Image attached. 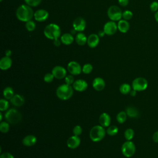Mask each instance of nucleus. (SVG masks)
Instances as JSON below:
<instances>
[{"mask_svg": "<svg viewBox=\"0 0 158 158\" xmlns=\"http://www.w3.org/2000/svg\"><path fill=\"white\" fill-rule=\"evenodd\" d=\"M17 18L22 22H27L34 17V12L31 6L27 4L20 6L16 10Z\"/></svg>", "mask_w": 158, "mask_h": 158, "instance_id": "nucleus-1", "label": "nucleus"}, {"mask_svg": "<svg viewBox=\"0 0 158 158\" xmlns=\"http://www.w3.org/2000/svg\"><path fill=\"white\" fill-rule=\"evenodd\" d=\"M73 93V88L67 84L60 85L56 89V95L61 100H67L70 98Z\"/></svg>", "mask_w": 158, "mask_h": 158, "instance_id": "nucleus-2", "label": "nucleus"}, {"mask_svg": "<svg viewBox=\"0 0 158 158\" xmlns=\"http://www.w3.org/2000/svg\"><path fill=\"white\" fill-rule=\"evenodd\" d=\"M44 36L50 40L59 38L60 35V27L56 23H50L48 25L44 30Z\"/></svg>", "mask_w": 158, "mask_h": 158, "instance_id": "nucleus-3", "label": "nucleus"}, {"mask_svg": "<svg viewBox=\"0 0 158 158\" xmlns=\"http://www.w3.org/2000/svg\"><path fill=\"white\" fill-rule=\"evenodd\" d=\"M106 131L101 125H96L93 127L89 131V137L94 142L101 141L105 136Z\"/></svg>", "mask_w": 158, "mask_h": 158, "instance_id": "nucleus-4", "label": "nucleus"}, {"mask_svg": "<svg viewBox=\"0 0 158 158\" xmlns=\"http://www.w3.org/2000/svg\"><path fill=\"white\" fill-rule=\"evenodd\" d=\"M5 118L8 123L16 124L22 120L21 114L15 109H10L5 114Z\"/></svg>", "mask_w": 158, "mask_h": 158, "instance_id": "nucleus-5", "label": "nucleus"}, {"mask_svg": "<svg viewBox=\"0 0 158 158\" xmlns=\"http://www.w3.org/2000/svg\"><path fill=\"white\" fill-rule=\"evenodd\" d=\"M121 151L124 156L126 157H131L134 155L136 151V147L132 141H127L122 144Z\"/></svg>", "mask_w": 158, "mask_h": 158, "instance_id": "nucleus-6", "label": "nucleus"}, {"mask_svg": "<svg viewBox=\"0 0 158 158\" xmlns=\"http://www.w3.org/2000/svg\"><path fill=\"white\" fill-rule=\"evenodd\" d=\"M122 13L120 9L117 6H111L107 10V15L112 21H119L122 17Z\"/></svg>", "mask_w": 158, "mask_h": 158, "instance_id": "nucleus-7", "label": "nucleus"}, {"mask_svg": "<svg viewBox=\"0 0 158 158\" xmlns=\"http://www.w3.org/2000/svg\"><path fill=\"white\" fill-rule=\"evenodd\" d=\"M148 85V81L143 77H138L132 82V88L136 91H141L145 90Z\"/></svg>", "mask_w": 158, "mask_h": 158, "instance_id": "nucleus-8", "label": "nucleus"}, {"mask_svg": "<svg viewBox=\"0 0 158 158\" xmlns=\"http://www.w3.org/2000/svg\"><path fill=\"white\" fill-rule=\"evenodd\" d=\"M67 70L70 73L73 75H77L82 72V68L79 63L76 61H71L67 65Z\"/></svg>", "mask_w": 158, "mask_h": 158, "instance_id": "nucleus-9", "label": "nucleus"}, {"mask_svg": "<svg viewBox=\"0 0 158 158\" xmlns=\"http://www.w3.org/2000/svg\"><path fill=\"white\" fill-rule=\"evenodd\" d=\"M117 29V25L114 21L111 20L105 23L103 30L106 35H112L116 32Z\"/></svg>", "mask_w": 158, "mask_h": 158, "instance_id": "nucleus-10", "label": "nucleus"}, {"mask_svg": "<svg viewBox=\"0 0 158 158\" xmlns=\"http://www.w3.org/2000/svg\"><path fill=\"white\" fill-rule=\"evenodd\" d=\"M52 73L57 79H62L66 77V70L62 66H55L52 70Z\"/></svg>", "mask_w": 158, "mask_h": 158, "instance_id": "nucleus-11", "label": "nucleus"}, {"mask_svg": "<svg viewBox=\"0 0 158 158\" xmlns=\"http://www.w3.org/2000/svg\"><path fill=\"white\" fill-rule=\"evenodd\" d=\"M73 27L77 31H82L85 29L86 22L82 17L76 18L73 22Z\"/></svg>", "mask_w": 158, "mask_h": 158, "instance_id": "nucleus-12", "label": "nucleus"}, {"mask_svg": "<svg viewBox=\"0 0 158 158\" xmlns=\"http://www.w3.org/2000/svg\"><path fill=\"white\" fill-rule=\"evenodd\" d=\"M72 87L75 90L80 92H82L85 91L87 89L88 83L85 80L82 79H79L74 81V83H73Z\"/></svg>", "mask_w": 158, "mask_h": 158, "instance_id": "nucleus-13", "label": "nucleus"}, {"mask_svg": "<svg viewBox=\"0 0 158 158\" xmlns=\"http://www.w3.org/2000/svg\"><path fill=\"white\" fill-rule=\"evenodd\" d=\"M49 17V13L46 10L39 9L34 13V18L36 21L43 22L47 20Z\"/></svg>", "mask_w": 158, "mask_h": 158, "instance_id": "nucleus-14", "label": "nucleus"}, {"mask_svg": "<svg viewBox=\"0 0 158 158\" xmlns=\"http://www.w3.org/2000/svg\"><path fill=\"white\" fill-rule=\"evenodd\" d=\"M80 144V138L78 136L73 135L70 136L67 141V145L70 149H75Z\"/></svg>", "mask_w": 158, "mask_h": 158, "instance_id": "nucleus-15", "label": "nucleus"}, {"mask_svg": "<svg viewBox=\"0 0 158 158\" xmlns=\"http://www.w3.org/2000/svg\"><path fill=\"white\" fill-rule=\"evenodd\" d=\"M105 81L104 79H102L101 77H96L95 78L92 83V86L94 88V89L96 91H101L104 89L105 88Z\"/></svg>", "mask_w": 158, "mask_h": 158, "instance_id": "nucleus-16", "label": "nucleus"}, {"mask_svg": "<svg viewBox=\"0 0 158 158\" xmlns=\"http://www.w3.org/2000/svg\"><path fill=\"white\" fill-rule=\"evenodd\" d=\"M99 43V36L97 34H91L87 38V44L91 48H95Z\"/></svg>", "mask_w": 158, "mask_h": 158, "instance_id": "nucleus-17", "label": "nucleus"}, {"mask_svg": "<svg viewBox=\"0 0 158 158\" xmlns=\"http://www.w3.org/2000/svg\"><path fill=\"white\" fill-rule=\"evenodd\" d=\"M37 141V138L35 135H28L25 136L22 139V144L25 146H33Z\"/></svg>", "mask_w": 158, "mask_h": 158, "instance_id": "nucleus-18", "label": "nucleus"}, {"mask_svg": "<svg viewBox=\"0 0 158 158\" xmlns=\"http://www.w3.org/2000/svg\"><path fill=\"white\" fill-rule=\"evenodd\" d=\"M99 122L101 126L103 127H107L110 123V117L106 113L104 112L101 114L99 118Z\"/></svg>", "mask_w": 158, "mask_h": 158, "instance_id": "nucleus-19", "label": "nucleus"}, {"mask_svg": "<svg viewBox=\"0 0 158 158\" xmlns=\"http://www.w3.org/2000/svg\"><path fill=\"white\" fill-rule=\"evenodd\" d=\"M12 64V59L10 57L4 56L0 60V69L3 70L9 69Z\"/></svg>", "mask_w": 158, "mask_h": 158, "instance_id": "nucleus-20", "label": "nucleus"}, {"mask_svg": "<svg viewBox=\"0 0 158 158\" xmlns=\"http://www.w3.org/2000/svg\"><path fill=\"white\" fill-rule=\"evenodd\" d=\"M10 102L14 106L19 107V106H22L25 103V99L22 95L19 94H15L10 99Z\"/></svg>", "mask_w": 158, "mask_h": 158, "instance_id": "nucleus-21", "label": "nucleus"}, {"mask_svg": "<svg viewBox=\"0 0 158 158\" xmlns=\"http://www.w3.org/2000/svg\"><path fill=\"white\" fill-rule=\"evenodd\" d=\"M117 28L118 30L122 33H126L130 28V25L126 20H120L117 24Z\"/></svg>", "mask_w": 158, "mask_h": 158, "instance_id": "nucleus-22", "label": "nucleus"}, {"mask_svg": "<svg viewBox=\"0 0 158 158\" xmlns=\"http://www.w3.org/2000/svg\"><path fill=\"white\" fill-rule=\"evenodd\" d=\"M60 40L62 41V43L65 44V45H69L71 44L74 40L73 36L71 33H66L63 34L60 37Z\"/></svg>", "mask_w": 158, "mask_h": 158, "instance_id": "nucleus-23", "label": "nucleus"}, {"mask_svg": "<svg viewBox=\"0 0 158 158\" xmlns=\"http://www.w3.org/2000/svg\"><path fill=\"white\" fill-rule=\"evenodd\" d=\"M125 112L127 113V116H128L130 118H136L139 115L138 110L134 107H127L126 108Z\"/></svg>", "mask_w": 158, "mask_h": 158, "instance_id": "nucleus-24", "label": "nucleus"}, {"mask_svg": "<svg viewBox=\"0 0 158 158\" xmlns=\"http://www.w3.org/2000/svg\"><path fill=\"white\" fill-rule=\"evenodd\" d=\"M75 41L78 45L83 46L87 43V38L85 34L78 33L75 36Z\"/></svg>", "mask_w": 158, "mask_h": 158, "instance_id": "nucleus-25", "label": "nucleus"}, {"mask_svg": "<svg viewBox=\"0 0 158 158\" xmlns=\"http://www.w3.org/2000/svg\"><path fill=\"white\" fill-rule=\"evenodd\" d=\"M14 95V89L11 87H6L3 90V96L6 99H10Z\"/></svg>", "mask_w": 158, "mask_h": 158, "instance_id": "nucleus-26", "label": "nucleus"}, {"mask_svg": "<svg viewBox=\"0 0 158 158\" xmlns=\"http://www.w3.org/2000/svg\"><path fill=\"white\" fill-rule=\"evenodd\" d=\"M127 117V115L126 112L121 111V112H120L119 113L117 114L116 118H117V121L118 123H123L126 121Z\"/></svg>", "mask_w": 158, "mask_h": 158, "instance_id": "nucleus-27", "label": "nucleus"}, {"mask_svg": "<svg viewBox=\"0 0 158 158\" xmlns=\"http://www.w3.org/2000/svg\"><path fill=\"white\" fill-rule=\"evenodd\" d=\"M120 91L123 94H127L130 93L131 91V86L128 83H123L120 85Z\"/></svg>", "mask_w": 158, "mask_h": 158, "instance_id": "nucleus-28", "label": "nucleus"}, {"mask_svg": "<svg viewBox=\"0 0 158 158\" xmlns=\"http://www.w3.org/2000/svg\"><path fill=\"white\" fill-rule=\"evenodd\" d=\"M118 131V128L115 125H112L107 128V133L110 136H114L117 134Z\"/></svg>", "mask_w": 158, "mask_h": 158, "instance_id": "nucleus-29", "label": "nucleus"}, {"mask_svg": "<svg viewBox=\"0 0 158 158\" xmlns=\"http://www.w3.org/2000/svg\"><path fill=\"white\" fill-rule=\"evenodd\" d=\"M134 131L131 128H127L124 132V136L127 141H130L134 136Z\"/></svg>", "mask_w": 158, "mask_h": 158, "instance_id": "nucleus-30", "label": "nucleus"}, {"mask_svg": "<svg viewBox=\"0 0 158 158\" xmlns=\"http://www.w3.org/2000/svg\"><path fill=\"white\" fill-rule=\"evenodd\" d=\"M25 27L27 28V30L28 31H33L35 28H36V24L35 23L34 21L30 20L29 21H27L26 22V23H25Z\"/></svg>", "mask_w": 158, "mask_h": 158, "instance_id": "nucleus-31", "label": "nucleus"}, {"mask_svg": "<svg viewBox=\"0 0 158 158\" xmlns=\"http://www.w3.org/2000/svg\"><path fill=\"white\" fill-rule=\"evenodd\" d=\"M9 103L7 101L4 99H1L0 100V110L4 111L9 108Z\"/></svg>", "mask_w": 158, "mask_h": 158, "instance_id": "nucleus-32", "label": "nucleus"}, {"mask_svg": "<svg viewBox=\"0 0 158 158\" xmlns=\"http://www.w3.org/2000/svg\"><path fill=\"white\" fill-rule=\"evenodd\" d=\"M9 130V124L6 122H1L0 123V131L2 133H7Z\"/></svg>", "mask_w": 158, "mask_h": 158, "instance_id": "nucleus-33", "label": "nucleus"}, {"mask_svg": "<svg viewBox=\"0 0 158 158\" xmlns=\"http://www.w3.org/2000/svg\"><path fill=\"white\" fill-rule=\"evenodd\" d=\"M93 70V66L90 64H86L82 67V72L85 74L90 73Z\"/></svg>", "mask_w": 158, "mask_h": 158, "instance_id": "nucleus-34", "label": "nucleus"}, {"mask_svg": "<svg viewBox=\"0 0 158 158\" xmlns=\"http://www.w3.org/2000/svg\"><path fill=\"white\" fill-rule=\"evenodd\" d=\"M24 1L27 5L31 7L37 6L41 2V0H24Z\"/></svg>", "mask_w": 158, "mask_h": 158, "instance_id": "nucleus-35", "label": "nucleus"}, {"mask_svg": "<svg viewBox=\"0 0 158 158\" xmlns=\"http://www.w3.org/2000/svg\"><path fill=\"white\" fill-rule=\"evenodd\" d=\"M133 17V13L130 10H125L122 13V17L124 20H128Z\"/></svg>", "mask_w": 158, "mask_h": 158, "instance_id": "nucleus-36", "label": "nucleus"}, {"mask_svg": "<svg viewBox=\"0 0 158 158\" xmlns=\"http://www.w3.org/2000/svg\"><path fill=\"white\" fill-rule=\"evenodd\" d=\"M54 78H55V77L52 73H48L44 76V80L46 83H51L53 81Z\"/></svg>", "mask_w": 158, "mask_h": 158, "instance_id": "nucleus-37", "label": "nucleus"}, {"mask_svg": "<svg viewBox=\"0 0 158 158\" xmlns=\"http://www.w3.org/2000/svg\"><path fill=\"white\" fill-rule=\"evenodd\" d=\"M73 133L74 135L79 136L82 133V128L80 125H76L73 129Z\"/></svg>", "mask_w": 158, "mask_h": 158, "instance_id": "nucleus-38", "label": "nucleus"}, {"mask_svg": "<svg viewBox=\"0 0 158 158\" xmlns=\"http://www.w3.org/2000/svg\"><path fill=\"white\" fill-rule=\"evenodd\" d=\"M65 81L66 84L70 85L73 84L75 81L74 77L71 75H69L65 77Z\"/></svg>", "mask_w": 158, "mask_h": 158, "instance_id": "nucleus-39", "label": "nucleus"}, {"mask_svg": "<svg viewBox=\"0 0 158 158\" xmlns=\"http://www.w3.org/2000/svg\"><path fill=\"white\" fill-rule=\"evenodd\" d=\"M150 9L152 12H157L158 10V2L154 1L150 4Z\"/></svg>", "mask_w": 158, "mask_h": 158, "instance_id": "nucleus-40", "label": "nucleus"}, {"mask_svg": "<svg viewBox=\"0 0 158 158\" xmlns=\"http://www.w3.org/2000/svg\"><path fill=\"white\" fill-rule=\"evenodd\" d=\"M0 158H14V157L13 155L9 152H4L1 155Z\"/></svg>", "mask_w": 158, "mask_h": 158, "instance_id": "nucleus-41", "label": "nucleus"}, {"mask_svg": "<svg viewBox=\"0 0 158 158\" xmlns=\"http://www.w3.org/2000/svg\"><path fill=\"white\" fill-rule=\"evenodd\" d=\"M118 4L122 6H126L129 2L128 0H118Z\"/></svg>", "mask_w": 158, "mask_h": 158, "instance_id": "nucleus-42", "label": "nucleus"}, {"mask_svg": "<svg viewBox=\"0 0 158 158\" xmlns=\"http://www.w3.org/2000/svg\"><path fill=\"white\" fill-rule=\"evenodd\" d=\"M152 139L154 142L158 143V131H156L152 135Z\"/></svg>", "mask_w": 158, "mask_h": 158, "instance_id": "nucleus-43", "label": "nucleus"}, {"mask_svg": "<svg viewBox=\"0 0 158 158\" xmlns=\"http://www.w3.org/2000/svg\"><path fill=\"white\" fill-rule=\"evenodd\" d=\"M61 43H62L61 40H59V38H56V39L54 40V42H53L54 44L56 46H59L60 45Z\"/></svg>", "mask_w": 158, "mask_h": 158, "instance_id": "nucleus-44", "label": "nucleus"}, {"mask_svg": "<svg viewBox=\"0 0 158 158\" xmlns=\"http://www.w3.org/2000/svg\"><path fill=\"white\" fill-rule=\"evenodd\" d=\"M130 96H136V91L133 89L132 90H131V91H130Z\"/></svg>", "mask_w": 158, "mask_h": 158, "instance_id": "nucleus-45", "label": "nucleus"}, {"mask_svg": "<svg viewBox=\"0 0 158 158\" xmlns=\"http://www.w3.org/2000/svg\"><path fill=\"white\" fill-rule=\"evenodd\" d=\"M6 56H8V57H10L11 56V54H12V52L10 49H7L6 51Z\"/></svg>", "mask_w": 158, "mask_h": 158, "instance_id": "nucleus-46", "label": "nucleus"}, {"mask_svg": "<svg viewBox=\"0 0 158 158\" xmlns=\"http://www.w3.org/2000/svg\"><path fill=\"white\" fill-rule=\"evenodd\" d=\"M105 34H106V33H105V32L104 31V30H101V31H99V33H98V36H100V37H102Z\"/></svg>", "mask_w": 158, "mask_h": 158, "instance_id": "nucleus-47", "label": "nucleus"}, {"mask_svg": "<svg viewBox=\"0 0 158 158\" xmlns=\"http://www.w3.org/2000/svg\"><path fill=\"white\" fill-rule=\"evenodd\" d=\"M154 18H155L156 20L158 22V11L156 12V13L154 14Z\"/></svg>", "mask_w": 158, "mask_h": 158, "instance_id": "nucleus-48", "label": "nucleus"}, {"mask_svg": "<svg viewBox=\"0 0 158 158\" xmlns=\"http://www.w3.org/2000/svg\"><path fill=\"white\" fill-rule=\"evenodd\" d=\"M2 113L1 112L0 113V120L2 121Z\"/></svg>", "mask_w": 158, "mask_h": 158, "instance_id": "nucleus-49", "label": "nucleus"}, {"mask_svg": "<svg viewBox=\"0 0 158 158\" xmlns=\"http://www.w3.org/2000/svg\"><path fill=\"white\" fill-rule=\"evenodd\" d=\"M2 1V0H0V1Z\"/></svg>", "mask_w": 158, "mask_h": 158, "instance_id": "nucleus-50", "label": "nucleus"}]
</instances>
